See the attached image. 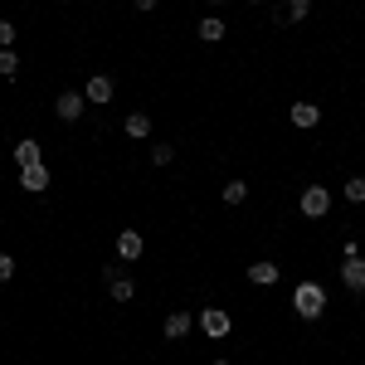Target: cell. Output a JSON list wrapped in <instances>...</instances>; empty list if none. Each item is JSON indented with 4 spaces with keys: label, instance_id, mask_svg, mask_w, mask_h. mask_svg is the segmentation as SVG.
Masks as SVG:
<instances>
[{
    "label": "cell",
    "instance_id": "obj_17",
    "mask_svg": "<svg viewBox=\"0 0 365 365\" xmlns=\"http://www.w3.org/2000/svg\"><path fill=\"white\" fill-rule=\"evenodd\" d=\"M341 195L351 200V205H365V175H351V180H346V190H341Z\"/></svg>",
    "mask_w": 365,
    "mask_h": 365
},
{
    "label": "cell",
    "instance_id": "obj_24",
    "mask_svg": "<svg viewBox=\"0 0 365 365\" xmlns=\"http://www.w3.org/2000/svg\"><path fill=\"white\" fill-rule=\"evenodd\" d=\"M244 5H263V0H244Z\"/></svg>",
    "mask_w": 365,
    "mask_h": 365
},
{
    "label": "cell",
    "instance_id": "obj_22",
    "mask_svg": "<svg viewBox=\"0 0 365 365\" xmlns=\"http://www.w3.org/2000/svg\"><path fill=\"white\" fill-rule=\"evenodd\" d=\"M132 5H137V10H156V0H132Z\"/></svg>",
    "mask_w": 365,
    "mask_h": 365
},
{
    "label": "cell",
    "instance_id": "obj_25",
    "mask_svg": "<svg viewBox=\"0 0 365 365\" xmlns=\"http://www.w3.org/2000/svg\"><path fill=\"white\" fill-rule=\"evenodd\" d=\"M215 365H229V361H215Z\"/></svg>",
    "mask_w": 365,
    "mask_h": 365
},
{
    "label": "cell",
    "instance_id": "obj_5",
    "mask_svg": "<svg viewBox=\"0 0 365 365\" xmlns=\"http://www.w3.org/2000/svg\"><path fill=\"white\" fill-rule=\"evenodd\" d=\"M83 98H88V108H103V103H113V78L108 73H93L83 83Z\"/></svg>",
    "mask_w": 365,
    "mask_h": 365
},
{
    "label": "cell",
    "instance_id": "obj_10",
    "mask_svg": "<svg viewBox=\"0 0 365 365\" xmlns=\"http://www.w3.org/2000/svg\"><path fill=\"white\" fill-rule=\"evenodd\" d=\"M287 117H292V127L312 132V127L322 122V108H317V103H292V108H287Z\"/></svg>",
    "mask_w": 365,
    "mask_h": 365
},
{
    "label": "cell",
    "instance_id": "obj_14",
    "mask_svg": "<svg viewBox=\"0 0 365 365\" xmlns=\"http://www.w3.org/2000/svg\"><path fill=\"white\" fill-rule=\"evenodd\" d=\"M307 15H312V0H282V10H278L282 25H287V20H292V25H302Z\"/></svg>",
    "mask_w": 365,
    "mask_h": 365
},
{
    "label": "cell",
    "instance_id": "obj_21",
    "mask_svg": "<svg viewBox=\"0 0 365 365\" xmlns=\"http://www.w3.org/2000/svg\"><path fill=\"white\" fill-rule=\"evenodd\" d=\"M15 278V258H10V253H0V282H10Z\"/></svg>",
    "mask_w": 365,
    "mask_h": 365
},
{
    "label": "cell",
    "instance_id": "obj_18",
    "mask_svg": "<svg viewBox=\"0 0 365 365\" xmlns=\"http://www.w3.org/2000/svg\"><path fill=\"white\" fill-rule=\"evenodd\" d=\"M20 73V54L15 49H0V78H15Z\"/></svg>",
    "mask_w": 365,
    "mask_h": 365
},
{
    "label": "cell",
    "instance_id": "obj_12",
    "mask_svg": "<svg viewBox=\"0 0 365 365\" xmlns=\"http://www.w3.org/2000/svg\"><path fill=\"white\" fill-rule=\"evenodd\" d=\"M122 132H127L132 141H146L151 137V113H127L122 117Z\"/></svg>",
    "mask_w": 365,
    "mask_h": 365
},
{
    "label": "cell",
    "instance_id": "obj_23",
    "mask_svg": "<svg viewBox=\"0 0 365 365\" xmlns=\"http://www.w3.org/2000/svg\"><path fill=\"white\" fill-rule=\"evenodd\" d=\"M205 5H225V0H205Z\"/></svg>",
    "mask_w": 365,
    "mask_h": 365
},
{
    "label": "cell",
    "instance_id": "obj_15",
    "mask_svg": "<svg viewBox=\"0 0 365 365\" xmlns=\"http://www.w3.org/2000/svg\"><path fill=\"white\" fill-rule=\"evenodd\" d=\"M249 282L253 287H273L278 282V263H249Z\"/></svg>",
    "mask_w": 365,
    "mask_h": 365
},
{
    "label": "cell",
    "instance_id": "obj_9",
    "mask_svg": "<svg viewBox=\"0 0 365 365\" xmlns=\"http://www.w3.org/2000/svg\"><path fill=\"white\" fill-rule=\"evenodd\" d=\"M161 331H166V341H185L190 331H195V317H190V312H170Z\"/></svg>",
    "mask_w": 365,
    "mask_h": 365
},
{
    "label": "cell",
    "instance_id": "obj_16",
    "mask_svg": "<svg viewBox=\"0 0 365 365\" xmlns=\"http://www.w3.org/2000/svg\"><path fill=\"white\" fill-rule=\"evenodd\" d=\"M220 195H225V205H244V200H249V180H225Z\"/></svg>",
    "mask_w": 365,
    "mask_h": 365
},
{
    "label": "cell",
    "instance_id": "obj_2",
    "mask_svg": "<svg viewBox=\"0 0 365 365\" xmlns=\"http://www.w3.org/2000/svg\"><path fill=\"white\" fill-rule=\"evenodd\" d=\"M297 210H302L307 220H327V215H331V190H327V185H307L302 200H297Z\"/></svg>",
    "mask_w": 365,
    "mask_h": 365
},
{
    "label": "cell",
    "instance_id": "obj_11",
    "mask_svg": "<svg viewBox=\"0 0 365 365\" xmlns=\"http://www.w3.org/2000/svg\"><path fill=\"white\" fill-rule=\"evenodd\" d=\"M15 166L25 170V166H44V151H39V141L25 137V141H15Z\"/></svg>",
    "mask_w": 365,
    "mask_h": 365
},
{
    "label": "cell",
    "instance_id": "obj_13",
    "mask_svg": "<svg viewBox=\"0 0 365 365\" xmlns=\"http://www.w3.org/2000/svg\"><path fill=\"white\" fill-rule=\"evenodd\" d=\"M195 34H200V39H205V44H220V39H225V34H229V25H225V20H220V15H205V20H200V25H195Z\"/></svg>",
    "mask_w": 365,
    "mask_h": 365
},
{
    "label": "cell",
    "instance_id": "obj_7",
    "mask_svg": "<svg viewBox=\"0 0 365 365\" xmlns=\"http://www.w3.org/2000/svg\"><path fill=\"white\" fill-rule=\"evenodd\" d=\"M341 282H346L351 292H365V258H361V253H346V263H341Z\"/></svg>",
    "mask_w": 365,
    "mask_h": 365
},
{
    "label": "cell",
    "instance_id": "obj_1",
    "mask_svg": "<svg viewBox=\"0 0 365 365\" xmlns=\"http://www.w3.org/2000/svg\"><path fill=\"white\" fill-rule=\"evenodd\" d=\"M292 312H297V317H302V322H317V317H322V312H327V287H322V282H297V287H292Z\"/></svg>",
    "mask_w": 365,
    "mask_h": 365
},
{
    "label": "cell",
    "instance_id": "obj_6",
    "mask_svg": "<svg viewBox=\"0 0 365 365\" xmlns=\"http://www.w3.org/2000/svg\"><path fill=\"white\" fill-rule=\"evenodd\" d=\"M141 253H146V239H141L137 229H122V234H117V258H122V263H137Z\"/></svg>",
    "mask_w": 365,
    "mask_h": 365
},
{
    "label": "cell",
    "instance_id": "obj_19",
    "mask_svg": "<svg viewBox=\"0 0 365 365\" xmlns=\"http://www.w3.org/2000/svg\"><path fill=\"white\" fill-rule=\"evenodd\" d=\"M170 161H175V146H170V141L151 146V166H170Z\"/></svg>",
    "mask_w": 365,
    "mask_h": 365
},
{
    "label": "cell",
    "instance_id": "obj_3",
    "mask_svg": "<svg viewBox=\"0 0 365 365\" xmlns=\"http://www.w3.org/2000/svg\"><path fill=\"white\" fill-rule=\"evenodd\" d=\"M195 327H200V331H205L210 341H220V336H229V327H234V322H229V312H220V307H205V312L195 317Z\"/></svg>",
    "mask_w": 365,
    "mask_h": 365
},
{
    "label": "cell",
    "instance_id": "obj_8",
    "mask_svg": "<svg viewBox=\"0 0 365 365\" xmlns=\"http://www.w3.org/2000/svg\"><path fill=\"white\" fill-rule=\"evenodd\" d=\"M49 180H54V170H49V166H25V170H20V185H25L29 195H44Z\"/></svg>",
    "mask_w": 365,
    "mask_h": 365
},
{
    "label": "cell",
    "instance_id": "obj_4",
    "mask_svg": "<svg viewBox=\"0 0 365 365\" xmlns=\"http://www.w3.org/2000/svg\"><path fill=\"white\" fill-rule=\"evenodd\" d=\"M83 113H88V98H83V93H73V88H68V93H58V103H54L58 122H78Z\"/></svg>",
    "mask_w": 365,
    "mask_h": 365
},
{
    "label": "cell",
    "instance_id": "obj_20",
    "mask_svg": "<svg viewBox=\"0 0 365 365\" xmlns=\"http://www.w3.org/2000/svg\"><path fill=\"white\" fill-rule=\"evenodd\" d=\"M0 49H15V25L10 20H0Z\"/></svg>",
    "mask_w": 365,
    "mask_h": 365
}]
</instances>
